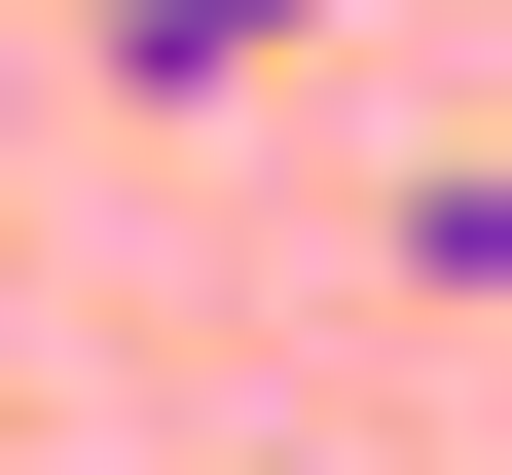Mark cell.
<instances>
[{
    "label": "cell",
    "mask_w": 512,
    "mask_h": 475,
    "mask_svg": "<svg viewBox=\"0 0 512 475\" xmlns=\"http://www.w3.org/2000/svg\"><path fill=\"white\" fill-rule=\"evenodd\" d=\"M293 37H330V0H110V110H256Z\"/></svg>",
    "instance_id": "obj_1"
},
{
    "label": "cell",
    "mask_w": 512,
    "mask_h": 475,
    "mask_svg": "<svg viewBox=\"0 0 512 475\" xmlns=\"http://www.w3.org/2000/svg\"><path fill=\"white\" fill-rule=\"evenodd\" d=\"M403 293H512V147H403Z\"/></svg>",
    "instance_id": "obj_2"
}]
</instances>
